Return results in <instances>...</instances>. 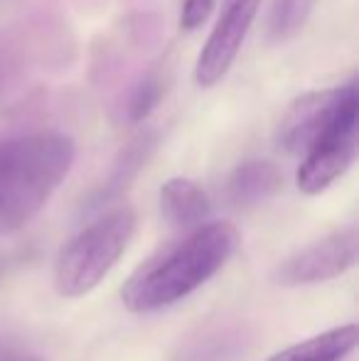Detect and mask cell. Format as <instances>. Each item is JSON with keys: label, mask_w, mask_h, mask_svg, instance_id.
I'll list each match as a JSON object with an SVG mask.
<instances>
[{"label": "cell", "mask_w": 359, "mask_h": 361, "mask_svg": "<svg viewBox=\"0 0 359 361\" xmlns=\"http://www.w3.org/2000/svg\"><path fill=\"white\" fill-rule=\"evenodd\" d=\"M74 157V140L57 130H35L0 143V236L20 231L42 212Z\"/></svg>", "instance_id": "2"}, {"label": "cell", "mask_w": 359, "mask_h": 361, "mask_svg": "<svg viewBox=\"0 0 359 361\" xmlns=\"http://www.w3.org/2000/svg\"><path fill=\"white\" fill-rule=\"evenodd\" d=\"M281 172L269 160H249L234 170L229 180V197L234 204L251 207L269 200L281 190Z\"/></svg>", "instance_id": "10"}, {"label": "cell", "mask_w": 359, "mask_h": 361, "mask_svg": "<svg viewBox=\"0 0 359 361\" xmlns=\"http://www.w3.org/2000/svg\"><path fill=\"white\" fill-rule=\"evenodd\" d=\"M155 143H158L155 130H145V133L135 135V138L126 145V150H121L118 160H116L114 170H111V177L106 180L104 190H101V195H99V202L118 195V192L138 175V170L145 165V160H148L150 152H153Z\"/></svg>", "instance_id": "11"}, {"label": "cell", "mask_w": 359, "mask_h": 361, "mask_svg": "<svg viewBox=\"0 0 359 361\" xmlns=\"http://www.w3.org/2000/svg\"><path fill=\"white\" fill-rule=\"evenodd\" d=\"M135 233V212L118 207L91 221L59 251L54 286L62 298L91 293L118 263Z\"/></svg>", "instance_id": "3"}, {"label": "cell", "mask_w": 359, "mask_h": 361, "mask_svg": "<svg viewBox=\"0 0 359 361\" xmlns=\"http://www.w3.org/2000/svg\"><path fill=\"white\" fill-rule=\"evenodd\" d=\"M160 209L170 226L195 231L209 216V200L197 182L187 177H173L160 187Z\"/></svg>", "instance_id": "8"}, {"label": "cell", "mask_w": 359, "mask_h": 361, "mask_svg": "<svg viewBox=\"0 0 359 361\" xmlns=\"http://www.w3.org/2000/svg\"><path fill=\"white\" fill-rule=\"evenodd\" d=\"M0 361H44V359L32 354L30 349L20 347V344L0 339Z\"/></svg>", "instance_id": "15"}, {"label": "cell", "mask_w": 359, "mask_h": 361, "mask_svg": "<svg viewBox=\"0 0 359 361\" xmlns=\"http://www.w3.org/2000/svg\"><path fill=\"white\" fill-rule=\"evenodd\" d=\"M359 236L355 226H347L303 248L293 258H288L276 271V283L286 288L312 286V283L332 281L342 276L357 263Z\"/></svg>", "instance_id": "7"}, {"label": "cell", "mask_w": 359, "mask_h": 361, "mask_svg": "<svg viewBox=\"0 0 359 361\" xmlns=\"http://www.w3.org/2000/svg\"><path fill=\"white\" fill-rule=\"evenodd\" d=\"M163 99V84H160L158 74H145L135 81V86L128 94V104H126V114L130 121H143L150 111L158 106V101Z\"/></svg>", "instance_id": "13"}, {"label": "cell", "mask_w": 359, "mask_h": 361, "mask_svg": "<svg viewBox=\"0 0 359 361\" xmlns=\"http://www.w3.org/2000/svg\"><path fill=\"white\" fill-rule=\"evenodd\" d=\"M357 324H342L300 344H293L266 361H342L357 347Z\"/></svg>", "instance_id": "9"}, {"label": "cell", "mask_w": 359, "mask_h": 361, "mask_svg": "<svg viewBox=\"0 0 359 361\" xmlns=\"http://www.w3.org/2000/svg\"><path fill=\"white\" fill-rule=\"evenodd\" d=\"M212 8H214V0H185L180 13V27L185 32L197 30L212 13Z\"/></svg>", "instance_id": "14"}, {"label": "cell", "mask_w": 359, "mask_h": 361, "mask_svg": "<svg viewBox=\"0 0 359 361\" xmlns=\"http://www.w3.org/2000/svg\"><path fill=\"white\" fill-rule=\"evenodd\" d=\"M357 96L350 99L332 126L315 140L298 167V187L305 195H320L340 180L357 155Z\"/></svg>", "instance_id": "4"}, {"label": "cell", "mask_w": 359, "mask_h": 361, "mask_svg": "<svg viewBox=\"0 0 359 361\" xmlns=\"http://www.w3.org/2000/svg\"><path fill=\"white\" fill-rule=\"evenodd\" d=\"M239 246V231L229 221L202 224L182 241L145 261L121 290L123 305L135 314L155 312L185 300L224 268Z\"/></svg>", "instance_id": "1"}, {"label": "cell", "mask_w": 359, "mask_h": 361, "mask_svg": "<svg viewBox=\"0 0 359 361\" xmlns=\"http://www.w3.org/2000/svg\"><path fill=\"white\" fill-rule=\"evenodd\" d=\"M261 0H224L214 30L207 37L195 64V81L202 89L219 84L234 64Z\"/></svg>", "instance_id": "6"}, {"label": "cell", "mask_w": 359, "mask_h": 361, "mask_svg": "<svg viewBox=\"0 0 359 361\" xmlns=\"http://www.w3.org/2000/svg\"><path fill=\"white\" fill-rule=\"evenodd\" d=\"M315 0H271L269 32L273 39H288L300 32L312 13Z\"/></svg>", "instance_id": "12"}, {"label": "cell", "mask_w": 359, "mask_h": 361, "mask_svg": "<svg viewBox=\"0 0 359 361\" xmlns=\"http://www.w3.org/2000/svg\"><path fill=\"white\" fill-rule=\"evenodd\" d=\"M357 96L355 84L300 94L276 126V147L286 155H305L342 111Z\"/></svg>", "instance_id": "5"}]
</instances>
